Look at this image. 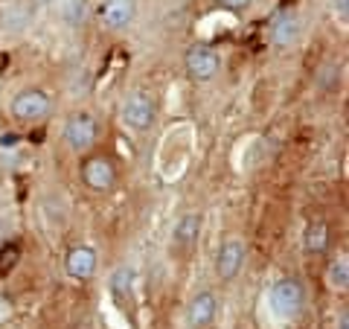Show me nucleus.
Masks as SVG:
<instances>
[{
    "mask_svg": "<svg viewBox=\"0 0 349 329\" xmlns=\"http://www.w3.org/2000/svg\"><path fill=\"white\" fill-rule=\"evenodd\" d=\"M82 178H84V184H87L90 190L105 192V190H111V187H114L116 172H114V166H111V160H105V157H93V160H87V163H84Z\"/></svg>",
    "mask_w": 349,
    "mask_h": 329,
    "instance_id": "obj_5",
    "label": "nucleus"
},
{
    "mask_svg": "<svg viewBox=\"0 0 349 329\" xmlns=\"http://www.w3.org/2000/svg\"><path fill=\"white\" fill-rule=\"evenodd\" d=\"M326 245H329V230H326L323 222H315V225L309 227V233H306V248L315 251V254H320Z\"/></svg>",
    "mask_w": 349,
    "mask_h": 329,
    "instance_id": "obj_13",
    "label": "nucleus"
},
{
    "mask_svg": "<svg viewBox=\"0 0 349 329\" xmlns=\"http://www.w3.org/2000/svg\"><path fill=\"white\" fill-rule=\"evenodd\" d=\"M216 318V297L210 295V292H204L192 300V306H189V324L198 329V327H207L210 321Z\"/></svg>",
    "mask_w": 349,
    "mask_h": 329,
    "instance_id": "obj_10",
    "label": "nucleus"
},
{
    "mask_svg": "<svg viewBox=\"0 0 349 329\" xmlns=\"http://www.w3.org/2000/svg\"><path fill=\"white\" fill-rule=\"evenodd\" d=\"M186 70L195 82H210L218 73V55L207 47H192L186 52Z\"/></svg>",
    "mask_w": 349,
    "mask_h": 329,
    "instance_id": "obj_4",
    "label": "nucleus"
},
{
    "mask_svg": "<svg viewBox=\"0 0 349 329\" xmlns=\"http://www.w3.org/2000/svg\"><path fill=\"white\" fill-rule=\"evenodd\" d=\"M201 230V216H195V213H189V216H183L181 225H178V230H175V239H178V245H192L195 242V236H198Z\"/></svg>",
    "mask_w": 349,
    "mask_h": 329,
    "instance_id": "obj_11",
    "label": "nucleus"
},
{
    "mask_svg": "<svg viewBox=\"0 0 349 329\" xmlns=\"http://www.w3.org/2000/svg\"><path fill=\"white\" fill-rule=\"evenodd\" d=\"M96 271V251L93 248H73L67 254V274L76 280H87Z\"/></svg>",
    "mask_w": 349,
    "mask_h": 329,
    "instance_id": "obj_9",
    "label": "nucleus"
},
{
    "mask_svg": "<svg viewBox=\"0 0 349 329\" xmlns=\"http://www.w3.org/2000/svg\"><path fill=\"white\" fill-rule=\"evenodd\" d=\"M349 327V318H347V312L341 315V329H347Z\"/></svg>",
    "mask_w": 349,
    "mask_h": 329,
    "instance_id": "obj_19",
    "label": "nucleus"
},
{
    "mask_svg": "<svg viewBox=\"0 0 349 329\" xmlns=\"http://www.w3.org/2000/svg\"><path fill=\"white\" fill-rule=\"evenodd\" d=\"M131 289V274L122 268V271H116V277H114V292L116 295H125Z\"/></svg>",
    "mask_w": 349,
    "mask_h": 329,
    "instance_id": "obj_16",
    "label": "nucleus"
},
{
    "mask_svg": "<svg viewBox=\"0 0 349 329\" xmlns=\"http://www.w3.org/2000/svg\"><path fill=\"white\" fill-rule=\"evenodd\" d=\"M300 26H297V17L294 15H285L277 20V26H274V41L280 44V47H288L294 38H297Z\"/></svg>",
    "mask_w": 349,
    "mask_h": 329,
    "instance_id": "obj_12",
    "label": "nucleus"
},
{
    "mask_svg": "<svg viewBox=\"0 0 349 329\" xmlns=\"http://www.w3.org/2000/svg\"><path fill=\"white\" fill-rule=\"evenodd\" d=\"M271 306H274V312L280 315V318H294L300 312V306H303V292H300V286L294 280H280L277 286H274V292H271Z\"/></svg>",
    "mask_w": 349,
    "mask_h": 329,
    "instance_id": "obj_1",
    "label": "nucleus"
},
{
    "mask_svg": "<svg viewBox=\"0 0 349 329\" xmlns=\"http://www.w3.org/2000/svg\"><path fill=\"white\" fill-rule=\"evenodd\" d=\"M242 260H245V245L239 242V239H227V242L221 245V251H218V277L221 280H230L239 274V268H242Z\"/></svg>",
    "mask_w": 349,
    "mask_h": 329,
    "instance_id": "obj_7",
    "label": "nucleus"
},
{
    "mask_svg": "<svg viewBox=\"0 0 349 329\" xmlns=\"http://www.w3.org/2000/svg\"><path fill=\"white\" fill-rule=\"evenodd\" d=\"M9 67V52H0V73H6Z\"/></svg>",
    "mask_w": 349,
    "mask_h": 329,
    "instance_id": "obj_18",
    "label": "nucleus"
},
{
    "mask_svg": "<svg viewBox=\"0 0 349 329\" xmlns=\"http://www.w3.org/2000/svg\"><path fill=\"white\" fill-rule=\"evenodd\" d=\"M224 6H230V9H242V6H248L250 0H221Z\"/></svg>",
    "mask_w": 349,
    "mask_h": 329,
    "instance_id": "obj_17",
    "label": "nucleus"
},
{
    "mask_svg": "<svg viewBox=\"0 0 349 329\" xmlns=\"http://www.w3.org/2000/svg\"><path fill=\"white\" fill-rule=\"evenodd\" d=\"M338 3H347V0H338Z\"/></svg>",
    "mask_w": 349,
    "mask_h": 329,
    "instance_id": "obj_21",
    "label": "nucleus"
},
{
    "mask_svg": "<svg viewBox=\"0 0 349 329\" xmlns=\"http://www.w3.org/2000/svg\"><path fill=\"white\" fill-rule=\"evenodd\" d=\"M99 15H102V20H105L108 26H114V29L128 26L134 20V15H137V0H105Z\"/></svg>",
    "mask_w": 349,
    "mask_h": 329,
    "instance_id": "obj_8",
    "label": "nucleus"
},
{
    "mask_svg": "<svg viewBox=\"0 0 349 329\" xmlns=\"http://www.w3.org/2000/svg\"><path fill=\"white\" fill-rule=\"evenodd\" d=\"M326 283L332 286V289H347L349 283V262L347 260H335L329 265V271H326Z\"/></svg>",
    "mask_w": 349,
    "mask_h": 329,
    "instance_id": "obj_14",
    "label": "nucleus"
},
{
    "mask_svg": "<svg viewBox=\"0 0 349 329\" xmlns=\"http://www.w3.org/2000/svg\"><path fill=\"white\" fill-rule=\"evenodd\" d=\"M67 143L73 146V149H90L93 146V140H96V122L93 117H87V114H76L73 120L67 122Z\"/></svg>",
    "mask_w": 349,
    "mask_h": 329,
    "instance_id": "obj_6",
    "label": "nucleus"
},
{
    "mask_svg": "<svg viewBox=\"0 0 349 329\" xmlns=\"http://www.w3.org/2000/svg\"><path fill=\"white\" fill-rule=\"evenodd\" d=\"M17 257H20V251H17V245H6V248L0 251V277H3V274H9V271L15 268Z\"/></svg>",
    "mask_w": 349,
    "mask_h": 329,
    "instance_id": "obj_15",
    "label": "nucleus"
},
{
    "mask_svg": "<svg viewBox=\"0 0 349 329\" xmlns=\"http://www.w3.org/2000/svg\"><path fill=\"white\" fill-rule=\"evenodd\" d=\"M283 3H285V6H288V3H291V0H283Z\"/></svg>",
    "mask_w": 349,
    "mask_h": 329,
    "instance_id": "obj_20",
    "label": "nucleus"
},
{
    "mask_svg": "<svg viewBox=\"0 0 349 329\" xmlns=\"http://www.w3.org/2000/svg\"><path fill=\"white\" fill-rule=\"evenodd\" d=\"M154 120V102H151L149 93L137 90L131 93L125 102H122V122L131 125V128H146Z\"/></svg>",
    "mask_w": 349,
    "mask_h": 329,
    "instance_id": "obj_2",
    "label": "nucleus"
},
{
    "mask_svg": "<svg viewBox=\"0 0 349 329\" xmlns=\"http://www.w3.org/2000/svg\"><path fill=\"white\" fill-rule=\"evenodd\" d=\"M50 111V96L44 90H23L12 102V114L20 120H41Z\"/></svg>",
    "mask_w": 349,
    "mask_h": 329,
    "instance_id": "obj_3",
    "label": "nucleus"
}]
</instances>
